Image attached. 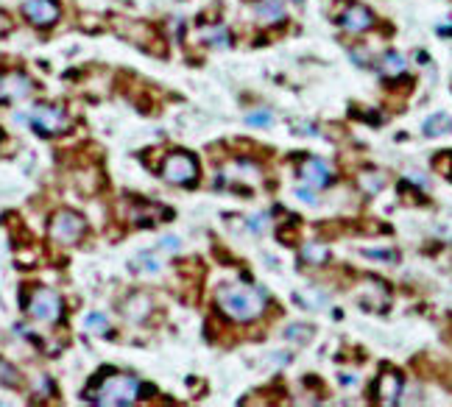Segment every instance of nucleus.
<instances>
[{
    "label": "nucleus",
    "instance_id": "f257e3e1",
    "mask_svg": "<svg viewBox=\"0 0 452 407\" xmlns=\"http://www.w3.org/2000/svg\"><path fill=\"white\" fill-rule=\"evenodd\" d=\"M215 304L232 321L249 323V321L263 315L265 293L257 291V288H246V284H221V288L215 291Z\"/></svg>",
    "mask_w": 452,
    "mask_h": 407
},
{
    "label": "nucleus",
    "instance_id": "f03ea898",
    "mask_svg": "<svg viewBox=\"0 0 452 407\" xmlns=\"http://www.w3.org/2000/svg\"><path fill=\"white\" fill-rule=\"evenodd\" d=\"M137 393H140V382L134 377L106 371L104 377L93 380V385L84 391V399L106 407H129L137 402Z\"/></svg>",
    "mask_w": 452,
    "mask_h": 407
},
{
    "label": "nucleus",
    "instance_id": "7ed1b4c3",
    "mask_svg": "<svg viewBox=\"0 0 452 407\" xmlns=\"http://www.w3.org/2000/svg\"><path fill=\"white\" fill-rule=\"evenodd\" d=\"M28 123L36 134L43 137H53V134H64L70 129V120H67V112L62 106H53V103H36L31 106V114H28Z\"/></svg>",
    "mask_w": 452,
    "mask_h": 407
},
{
    "label": "nucleus",
    "instance_id": "20e7f679",
    "mask_svg": "<svg viewBox=\"0 0 452 407\" xmlns=\"http://www.w3.org/2000/svg\"><path fill=\"white\" fill-rule=\"evenodd\" d=\"M162 176H165L171 184H179V187H187V184H195L198 179V159L187 151H174L165 156L162 162Z\"/></svg>",
    "mask_w": 452,
    "mask_h": 407
},
{
    "label": "nucleus",
    "instance_id": "39448f33",
    "mask_svg": "<svg viewBox=\"0 0 452 407\" xmlns=\"http://www.w3.org/2000/svg\"><path fill=\"white\" fill-rule=\"evenodd\" d=\"M25 310H28L34 318L45 321V323H56V321H62V315H64L62 299H59V293L51 291V288H36L34 296H31V301H25Z\"/></svg>",
    "mask_w": 452,
    "mask_h": 407
},
{
    "label": "nucleus",
    "instance_id": "423d86ee",
    "mask_svg": "<svg viewBox=\"0 0 452 407\" xmlns=\"http://www.w3.org/2000/svg\"><path fill=\"white\" fill-rule=\"evenodd\" d=\"M87 232V221L81 218L78 212H70V210H62L51 218V237L70 246V243H78Z\"/></svg>",
    "mask_w": 452,
    "mask_h": 407
},
{
    "label": "nucleus",
    "instance_id": "0eeeda50",
    "mask_svg": "<svg viewBox=\"0 0 452 407\" xmlns=\"http://www.w3.org/2000/svg\"><path fill=\"white\" fill-rule=\"evenodd\" d=\"M62 9L56 0H23V17L36 25V28H48L59 20Z\"/></svg>",
    "mask_w": 452,
    "mask_h": 407
},
{
    "label": "nucleus",
    "instance_id": "6e6552de",
    "mask_svg": "<svg viewBox=\"0 0 452 407\" xmlns=\"http://www.w3.org/2000/svg\"><path fill=\"white\" fill-rule=\"evenodd\" d=\"M31 87H34V81L25 73H20V70L3 73L0 75V103H14V101L25 98L31 92Z\"/></svg>",
    "mask_w": 452,
    "mask_h": 407
},
{
    "label": "nucleus",
    "instance_id": "1a4fd4ad",
    "mask_svg": "<svg viewBox=\"0 0 452 407\" xmlns=\"http://www.w3.org/2000/svg\"><path fill=\"white\" fill-rule=\"evenodd\" d=\"M402 396V377L396 371H385L374 382V399L380 404H396Z\"/></svg>",
    "mask_w": 452,
    "mask_h": 407
},
{
    "label": "nucleus",
    "instance_id": "9d476101",
    "mask_svg": "<svg viewBox=\"0 0 452 407\" xmlns=\"http://www.w3.org/2000/svg\"><path fill=\"white\" fill-rule=\"evenodd\" d=\"M302 179L313 187H326L333 182V168L324 159H305L302 165Z\"/></svg>",
    "mask_w": 452,
    "mask_h": 407
},
{
    "label": "nucleus",
    "instance_id": "9b49d317",
    "mask_svg": "<svg viewBox=\"0 0 452 407\" xmlns=\"http://www.w3.org/2000/svg\"><path fill=\"white\" fill-rule=\"evenodd\" d=\"M372 23H374V14L368 12L366 6H360V3H349L346 12H344V17H341V25L346 31H366Z\"/></svg>",
    "mask_w": 452,
    "mask_h": 407
},
{
    "label": "nucleus",
    "instance_id": "f8f14e48",
    "mask_svg": "<svg viewBox=\"0 0 452 407\" xmlns=\"http://www.w3.org/2000/svg\"><path fill=\"white\" fill-rule=\"evenodd\" d=\"M452 132V117L447 112H436L425 120V137H444Z\"/></svg>",
    "mask_w": 452,
    "mask_h": 407
},
{
    "label": "nucleus",
    "instance_id": "ddd939ff",
    "mask_svg": "<svg viewBox=\"0 0 452 407\" xmlns=\"http://www.w3.org/2000/svg\"><path fill=\"white\" fill-rule=\"evenodd\" d=\"M254 14L263 23H279L285 17V3L282 0H260V3L254 6Z\"/></svg>",
    "mask_w": 452,
    "mask_h": 407
},
{
    "label": "nucleus",
    "instance_id": "4468645a",
    "mask_svg": "<svg viewBox=\"0 0 452 407\" xmlns=\"http://www.w3.org/2000/svg\"><path fill=\"white\" fill-rule=\"evenodd\" d=\"M326 257H330V251H326V246H321V243H305L302 246V260L310 265H324Z\"/></svg>",
    "mask_w": 452,
    "mask_h": 407
},
{
    "label": "nucleus",
    "instance_id": "2eb2a0df",
    "mask_svg": "<svg viewBox=\"0 0 452 407\" xmlns=\"http://www.w3.org/2000/svg\"><path fill=\"white\" fill-rule=\"evenodd\" d=\"M405 67H407V62H405L399 53H385V56H383V64H380V70H383L385 78H396V75H402Z\"/></svg>",
    "mask_w": 452,
    "mask_h": 407
},
{
    "label": "nucleus",
    "instance_id": "dca6fc26",
    "mask_svg": "<svg viewBox=\"0 0 452 407\" xmlns=\"http://www.w3.org/2000/svg\"><path fill=\"white\" fill-rule=\"evenodd\" d=\"M0 385H6V388H20L23 385L20 371L14 369L9 360H3V357H0Z\"/></svg>",
    "mask_w": 452,
    "mask_h": 407
},
{
    "label": "nucleus",
    "instance_id": "f3484780",
    "mask_svg": "<svg viewBox=\"0 0 452 407\" xmlns=\"http://www.w3.org/2000/svg\"><path fill=\"white\" fill-rule=\"evenodd\" d=\"M84 327L93 332V335H112V330H109V321H106V315H101V312H90L87 315V321H84Z\"/></svg>",
    "mask_w": 452,
    "mask_h": 407
},
{
    "label": "nucleus",
    "instance_id": "a211bd4d",
    "mask_svg": "<svg viewBox=\"0 0 452 407\" xmlns=\"http://www.w3.org/2000/svg\"><path fill=\"white\" fill-rule=\"evenodd\" d=\"M201 39L207 45H213V48H226L229 45V31H224V28H210V31H201Z\"/></svg>",
    "mask_w": 452,
    "mask_h": 407
},
{
    "label": "nucleus",
    "instance_id": "6ab92c4d",
    "mask_svg": "<svg viewBox=\"0 0 452 407\" xmlns=\"http://www.w3.org/2000/svg\"><path fill=\"white\" fill-rule=\"evenodd\" d=\"M296 301H305V304H310V310H318V307L326 301V296H324V293H310V291H305V293H296Z\"/></svg>",
    "mask_w": 452,
    "mask_h": 407
},
{
    "label": "nucleus",
    "instance_id": "aec40b11",
    "mask_svg": "<svg viewBox=\"0 0 452 407\" xmlns=\"http://www.w3.org/2000/svg\"><path fill=\"white\" fill-rule=\"evenodd\" d=\"M285 338H291V341H310L313 338V332H310V327H299V323H294V327H287V332H285Z\"/></svg>",
    "mask_w": 452,
    "mask_h": 407
},
{
    "label": "nucleus",
    "instance_id": "412c9836",
    "mask_svg": "<svg viewBox=\"0 0 452 407\" xmlns=\"http://www.w3.org/2000/svg\"><path fill=\"white\" fill-rule=\"evenodd\" d=\"M246 123L249 126H268L271 123V112H252L246 117Z\"/></svg>",
    "mask_w": 452,
    "mask_h": 407
},
{
    "label": "nucleus",
    "instance_id": "4be33fe9",
    "mask_svg": "<svg viewBox=\"0 0 452 407\" xmlns=\"http://www.w3.org/2000/svg\"><path fill=\"white\" fill-rule=\"evenodd\" d=\"M249 229L257 232V234H263V232H265V215H254V218L249 221Z\"/></svg>",
    "mask_w": 452,
    "mask_h": 407
},
{
    "label": "nucleus",
    "instance_id": "5701e85b",
    "mask_svg": "<svg viewBox=\"0 0 452 407\" xmlns=\"http://www.w3.org/2000/svg\"><path fill=\"white\" fill-rule=\"evenodd\" d=\"M9 31H12V17L6 12H0V39H3Z\"/></svg>",
    "mask_w": 452,
    "mask_h": 407
},
{
    "label": "nucleus",
    "instance_id": "b1692460",
    "mask_svg": "<svg viewBox=\"0 0 452 407\" xmlns=\"http://www.w3.org/2000/svg\"><path fill=\"white\" fill-rule=\"evenodd\" d=\"M162 249H165V251H176L179 249V240L176 237H168L165 243H162Z\"/></svg>",
    "mask_w": 452,
    "mask_h": 407
},
{
    "label": "nucleus",
    "instance_id": "393cba45",
    "mask_svg": "<svg viewBox=\"0 0 452 407\" xmlns=\"http://www.w3.org/2000/svg\"><path fill=\"white\" fill-rule=\"evenodd\" d=\"M368 257H380V260H396V254H391V251H366Z\"/></svg>",
    "mask_w": 452,
    "mask_h": 407
},
{
    "label": "nucleus",
    "instance_id": "a878e982",
    "mask_svg": "<svg viewBox=\"0 0 452 407\" xmlns=\"http://www.w3.org/2000/svg\"><path fill=\"white\" fill-rule=\"evenodd\" d=\"M296 195H299V198H305L307 204H316V195H313L310 190H302V187H299V190H296Z\"/></svg>",
    "mask_w": 452,
    "mask_h": 407
},
{
    "label": "nucleus",
    "instance_id": "bb28decb",
    "mask_svg": "<svg viewBox=\"0 0 452 407\" xmlns=\"http://www.w3.org/2000/svg\"><path fill=\"white\" fill-rule=\"evenodd\" d=\"M0 137H3V132H0Z\"/></svg>",
    "mask_w": 452,
    "mask_h": 407
}]
</instances>
